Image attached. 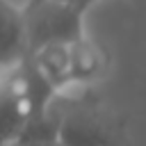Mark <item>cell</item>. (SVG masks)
<instances>
[{"label":"cell","instance_id":"5","mask_svg":"<svg viewBox=\"0 0 146 146\" xmlns=\"http://www.w3.org/2000/svg\"><path fill=\"white\" fill-rule=\"evenodd\" d=\"M62 2H66V5H71L73 9H78L80 14H84L87 16V11L94 7V5H98V2H103V0H62Z\"/></svg>","mask_w":146,"mask_h":146},{"label":"cell","instance_id":"6","mask_svg":"<svg viewBox=\"0 0 146 146\" xmlns=\"http://www.w3.org/2000/svg\"><path fill=\"white\" fill-rule=\"evenodd\" d=\"M46 146H57V144H55V141H52V139H50V141H48V144H46Z\"/></svg>","mask_w":146,"mask_h":146},{"label":"cell","instance_id":"3","mask_svg":"<svg viewBox=\"0 0 146 146\" xmlns=\"http://www.w3.org/2000/svg\"><path fill=\"white\" fill-rule=\"evenodd\" d=\"M50 103V94L36 82L27 64L0 71V146H5L23 125L41 114Z\"/></svg>","mask_w":146,"mask_h":146},{"label":"cell","instance_id":"1","mask_svg":"<svg viewBox=\"0 0 146 146\" xmlns=\"http://www.w3.org/2000/svg\"><path fill=\"white\" fill-rule=\"evenodd\" d=\"M36 82L52 96L91 89L107 68L105 52L84 34L68 41L46 43L30 50L23 59Z\"/></svg>","mask_w":146,"mask_h":146},{"label":"cell","instance_id":"2","mask_svg":"<svg viewBox=\"0 0 146 146\" xmlns=\"http://www.w3.org/2000/svg\"><path fill=\"white\" fill-rule=\"evenodd\" d=\"M46 110L57 146H130L123 121L96 100L91 89L52 96Z\"/></svg>","mask_w":146,"mask_h":146},{"label":"cell","instance_id":"4","mask_svg":"<svg viewBox=\"0 0 146 146\" xmlns=\"http://www.w3.org/2000/svg\"><path fill=\"white\" fill-rule=\"evenodd\" d=\"M25 59V32L21 7L0 0V71L14 68Z\"/></svg>","mask_w":146,"mask_h":146}]
</instances>
